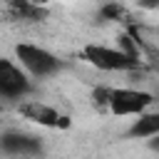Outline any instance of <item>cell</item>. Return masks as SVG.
<instances>
[{"label":"cell","instance_id":"9c48e42d","mask_svg":"<svg viewBox=\"0 0 159 159\" xmlns=\"http://www.w3.org/2000/svg\"><path fill=\"white\" fill-rule=\"evenodd\" d=\"M102 17H107V20H122L124 17V10H122L119 2H109V5H104Z\"/></svg>","mask_w":159,"mask_h":159},{"label":"cell","instance_id":"6da1fadb","mask_svg":"<svg viewBox=\"0 0 159 159\" xmlns=\"http://www.w3.org/2000/svg\"><path fill=\"white\" fill-rule=\"evenodd\" d=\"M94 99L102 102L114 117H137L147 112L154 104V97L144 89H132V87H114V89H97Z\"/></svg>","mask_w":159,"mask_h":159},{"label":"cell","instance_id":"8fae6325","mask_svg":"<svg viewBox=\"0 0 159 159\" xmlns=\"http://www.w3.org/2000/svg\"><path fill=\"white\" fill-rule=\"evenodd\" d=\"M27 2H32V5H37V7H42V5H47V2H52V0H27Z\"/></svg>","mask_w":159,"mask_h":159},{"label":"cell","instance_id":"52a82bcc","mask_svg":"<svg viewBox=\"0 0 159 159\" xmlns=\"http://www.w3.org/2000/svg\"><path fill=\"white\" fill-rule=\"evenodd\" d=\"M157 132H159V114L157 112L137 114L134 124L129 127V137H134V139H149V137H157Z\"/></svg>","mask_w":159,"mask_h":159},{"label":"cell","instance_id":"277c9868","mask_svg":"<svg viewBox=\"0 0 159 159\" xmlns=\"http://www.w3.org/2000/svg\"><path fill=\"white\" fill-rule=\"evenodd\" d=\"M20 114L27 119V122H35L40 127H47V129H65L70 127V117L57 112L55 107L40 102V99H27V102H20Z\"/></svg>","mask_w":159,"mask_h":159},{"label":"cell","instance_id":"3957f363","mask_svg":"<svg viewBox=\"0 0 159 159\" xmlns=\"http://www.w3.org/2000/svg\"><path fill=\"white\" fill-rule=\"evenodd\" d=\"M15 57H17V67H22V72H30L32 77H50L60 70V60L40 47V45H30V42H20L15 47Z\"/></svg>","mask_w":159,"mask_h":159},{"label":"cell","instance_id":"5b68a950","mask_svg":"<svg viewBox=\"0 0 159 159\" xmlns=\"http://www.w3.org/2000/svg\"><path fill=\"white\" fill-rule=\"evenodd\" d=\"M32 84L27 75L12 62V60H0V97L2 99H22L30 94Z\"/></svg>","mask_w":159,"mask_h":159},{"label":"cell","instance_id":"7a4b0ae2","mask_svg":"<svg viewBox=\"0 0 159 159\" xmlns=\"http://www.w3.org/2000/svg\"><path fill=\"white\" fill-rule=\"evenodd\" d=\"M82 57L102 72H132V70L139 67V60L129 57L127 52H122L117 47H107V45H99V42L84 45Z\"/></svg>","mask_w":159,"mask_h":159},{"label":"cell","instance_id":"ba28073f","mask_svg":"<svg viewBox=\"0 0 159 159\" xmlns=\"http://www.w3.org/2000/svg\"><path fill=\"white\" fill-rule=\"evenodd\" d=\"M10 15L15 20H40L45 12H42V7H37L27 0H10Z\"/></svg>","mask_w":159,"mask_h":159},{"label":"cell","instance_id":"8992f818","mask_svg":"<svg viewBox=\"0 0 159 159\" xmlns=\"http://www.w3.org/2000/svg\"><path fill=\"white\" fill-rule=\"evenodd\" d=\"M0 152L10 157H37L42 152L40 139L25 132H5L0 134Z\"/></svg>","mask_w":159,"mask_h":159},{"label":"cell","instance_id":"30bf717a","mask_svg":"<svg viewBox=\"0 0 159 159\" xmlns=\"http://www.w3.org/2000/svg\"><path fill=\"white\" fill-rule=\"evenodd\" d=\"M142 7H147V10H154L157 5H159V0H137Z\"/></svg>","mask_w":159,"mask_h":159}]
</instances>
